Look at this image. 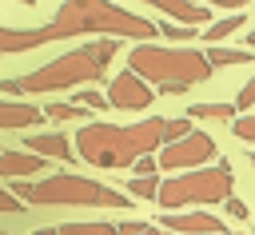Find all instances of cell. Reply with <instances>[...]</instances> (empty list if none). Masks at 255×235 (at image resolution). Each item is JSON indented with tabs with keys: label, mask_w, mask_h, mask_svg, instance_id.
I'll return each instance as SVG.
<instances>
[{
	"label": "cell",
	"mask_w": 255,
	"mask_h": 235,
	"mask_svg": "<svg viewBox=\"0 0 255 235\" xmlns=\"http://www.w3.org/2000/svg\"><path fill=\"white\" fill-rule=\"evenodd\" d=\"M56 235H120V227L92 219V223H64V227H56Z\"/></svg>",
	"instance_id": "cell-16"
},
{
	"label": "cell",
	"mask_w": 255,
	"mask_h": 235,
	"mask_svg": "<svg viewBox=\"0 0 255 235\" xmlns=\"http://www.w3.org/2000/svg\"><path fill=\"white\" fill-rule=\"evenodd\" d=\"M44 167H48V159H40V155H32V151H8V147H0V175L4 179H28V175H44Z\"/></svg>",
	"instance_id": "cell-10"
},
{
	"label": "cell",
	"mask_w": 255,
	"mask_h": 235,
	"mask_svg": "<svg viewBox=\"0 0 255 235\" xmlns=\"http://www.w3.org/2000/svg\"><path fill=\"white\" fill-rule=\"evenodd\" d=\"M24 151H32V155H40V159H64V163H72V159H76L72 139H68V135H60V131L28 135V147H24Z\"/></svg>",
	"instance_id": "cell-12"
},
{
	"label": "cell",
	"mask_w": 255,
	"mask_h": 235,
	"mask_svg": "<svg viewBox=\"0 0 255 235\" xmlns=\"http://www.w3.org/2000/svg\"><path fill=\"white\" fill-rule=\"evenodd\" d=\"M155 12L179 20V28H195V24H211V8L207 4H187V0H151Z\"/></svg>",
	"instance_id": "cell-11"
},
{
	"label": "cell",
	"mask_w": 255,
	"mask_h": 235,
	"mask_svg": "<svg viewBox=\"0 0 255 235\" xmlns=\"http://www.w3.org/2000/svg\"><path fill=\"white\" fill-rule=\"evenodd\" d=\"M8 191L20 203H40V207H116V211H124L131 203L124 191L96 183L88 175H76V171L44 175L36 183H8Z\"/></svg>",
	"instance_id": "cell-5"
},
{
	"label": "cell",
	"mask_w": 255,
	"mask_h": 235,
	"mask_svg": "<svg viewBox=\"0 0 255 235\" xmlns=\"http://www.w3.org/2000/svg\"><path fill=\"white\" fill-rule=\"evenodd\" d=\"M247 159H251V167H255V151H247Z\"/></svg>",
	"instance_id": "cell-30"
},
{
	"label": "cell",
	"mask_w": 255,
	"mask_h": 235,
	"mask_svg": "<svg viewBox=\"0 0 255 235\" xmlns=\"http://www.w3.org/2000/svg\"><path fill=\"white\" fill-rule=\"evenodd\" d=\"M112 108H120V112H147L151 108V100H155V92L139 80V76H131V72H120L112 84H108V96H104Z\"/></svg>",
	"instance_id": "cell-8"
},
{
	"label": "cell",
	"mask_w": 255,
	"mask_h": 235,
	"mask_svg": "<svg viewBox=\"0 0 255 235\" xmlns=\"http://www.w3.org/2000/svg\"><path fill=\"white\" fill-rule=\"evenodd\" d=\"M163 231H175V235H227L223 231V219L219 215H207V211L163 215Z\"/></svg>",
	"instance_id": "cell-9"
},
{
	"label": "cell",
	"mask_w": 255,
	"mask_h": 235,
	"mask_svg": "<svg viewBox=\"0 0 255 235\" xmlns=\"http://www.w3.org/2000/svg\"><path fill=\"white\" fill-rule=\"evenodd\" d=\"M231 131H235L243 143H255V116H235V119H231Z\"/></svg>",
	"instance_id": "cell-21"
},
{
	"label": "cell",
	"mask_w": 255,
	"mask_h": 235,
	"mask_svg": "<svg viewBox=\"0 0 255 235\" xmlns=\"http://www.w3.org/2000/svg\"><path fill=\"white\" fill-rule=\"evenodd\" d=\"M215 159V139L207 135V131H187L183 139H171V143H163L159 147V155H155V167H163V171H195V167H207Z\"/></svg>",
	"instance_id": "cell-7"
},
{
	"label": "cell",
	"mask_w": 255,
	"mask_h": 235,
	"mask_svg": "<svg viewBox=\"0 0 255 235\" xmlns=\"http://www.w3.org/2000/svg\"><path fill=\"white\" fill-rule=\"evenodd\" d=\"M16 211L24 215V203H20V199H16L8 187H0V215H16Z\"/></svg>",
	"instance_id": "cell-23"
},
{
	"label": "cell",
	"mask_w": 255,
	"mask_h": 235,
	"mask_svg": "<svg viewBox=\"0 0 255 235\" xmlns=\"http://www.w3.org/2000/svg\"><path fill=\"white\" fill-rule=\"evenodd\" d=\"M187 131H191V119H163V116L139 119V123H104V119H96V123H84L76 131L72 147L84 163L112 171V167H131L135 159L159 151L171 139H183Z\"/></svg>",
	"instance_id": "cell-1"
},
{
	"label": "cell",
	"mask_w": 255,
	"mask_h": 235,
	"mask_svg": "<svg viewBox=\"0 0 255 235\" xmlns=\"http://www.w3.org/2000/svg\"><path fill=\"white\" fill-rule=\"evenodd\" d=\"M235 108H255V76L239 88V96H235Z\"/></svg>",
	"instance_id": "cell-25"
},
{
	"label": "cell",
	"mask_w": 255,
	"mask_h": 235,
	"mask_svg": "<svg viewBox=\"0 0 255 235\" xmlns=\"http://www.w3.org/2000/svg\"><path fill=\"white\" fill-rule=\"evenodd\" d=\"M203 56H207L211 72H215V68H231V64H251V60H255L251 48H207Z\"/></svg>",
	"instance_id": "cell-14"
},
{
	"label": "cell",
	"mask_w": 255,
	"mask_h": 235,
	"mask_svg": "<svg viewBox=\"0 0 255 235\" xmlns=\"http://www.w3.org/2000/svg\"><path fill=\"white\" fill-rule=\"evenodd\" d=\"M155 191H159V179L155 175H135L128 183V199H155Z\"/></svg>",
	"instance_id": "cell-18"
},
{
	"label": "cell",
	"mask_w": 255,
	"mask_h": 235,
	"mask_svg": "<svg viewBox=\"0 0 255 235\" xmlns=\"http://www.w3.org/2000/svg\"><path fill=\"white\" fill-rule=\"evenodd\" d=\"M120 56L116 40H92L84 48H72L24 76H8L0 80V88L8 96H40V92H60V88H80V84H92L108 72V64Z\"/></svg>",
	"instance_id": "cell-3"
},
{
	"label": "cell",
	"mask_w": 255,
	"mask_h": 235,
	"mask_svg": "<svg viewBox=\"0 0 255 235\" xmlns=\"http://www.w3.org/2000/svg\"><path fill=\"white\" fill-rule=\"evenodd\" d=\"M76 108H84V112H96V108H108V100H104L100 92H88V88H84V92L76 96Z\"/></svg>",
	"instance_id": "cell-22"
},
{
	"label": "cell",
	"mask_w": 255,
	"mask_h": 235,
	"mask_svg": "<svg viewBox=\"0 0 255 235\" xmlns=\"http://www.w3.org/2000/svg\"><path fill=\"white\" fill-rule=\"evenodd\" d=\"M40 119H44L40 108L16 104V100H0V127H4V131H20V127H32V123H40Z\"/></svg>",
	"instance_id": "cell-13"
},
{
	"label": "cell",
	"mask_w": 255,
	"mask_h": 235,
	"mask_svg": "<svg viewBox=\"0 0 255 235\" xmlns=\"http://www.w3.org/2000/svg\"><path fill=\"white\" fill-rule=\"evenodd\" d=\"M131 167H135V175H155V155H143V159H135Z\"/></svg>",
	"instance_id": "cell-26"
},
{
	"label": "cell",
	"mask_w": 255,
	"mask_h": 235,
	"mask_svg": "<svg viewBox=\"0 0 255 235\" xmlns=\"http://www.w3.org/2000/svg\"><path fill=\"white\" fill-rule=\"evenodd\" d=\"M247 44H251V48H255V28H251V32H247Z\"/></svg>",
	"instance_id": "cell-29"
},
{
	"label": "cell",
	"mask_w": 255,
	"mask_h": 235,
	"mask_svg": "<svg viewBox=\"0 0 255 235\" xmlns=\"http://www.w3.org/2000/svg\"><path fill=\"white\" fill-rule=\"evenodd\" d=\"M235 187V171L231 163H207V167H195V171H179L171 179H159V191H155V203L163 211H183V207H211V203H223Z\"/></svg>",
	"instance_id": "cell-6"
},
{
	"label": "cell",
	"mask_w": 255,
	"mask_h": 235,
	"mask_svg": "<svg viewBox=\"0 0 255 235\" xmlns=\"http://www.w3.org/2000/svg\"><path fill=\"white\" fill-rule=\"evenodd\" d=\"M187 119H235V104H191Z\"/></svg>",
	"instance_id": "cell-17"
},
{
	"label": "cell",
	"mask_w": 255,
	"mask_h": 235,
	"mask_svg": "<svg viewBox=\"0 0 255 235\" xmlns=\"http://www.w3.org/2000/svg\"><path fill=\"white\" fill-rule=\"evenodd\" d=\"M40 116H48V119H88L84 108H76V104H48Z\"/></svg>",
	"instance_id": "cell-19"
},
{
	"label": "cell",
	"mask_w": 255,
	"mask_h": 235,
	"mask_svg": "<svg viewBox=\"0 0 255 235\" xmlns=\"http://www.w3.org/2000/svg\"><path fill=\"white\" fill-rule=\"evenodd\" d=\"M128 72L139 76L151 92L179 96L203 80H211V64L195 48H163V44H135L128 52Z\"/></svg>",
	"instance_id": "cell-4"
},
{
	"label": "cell",
	"mask_w": 255,
	"mask_h": 235,
	"mask_svg": "<svg viewBox=\"0 0 255 235\" xmlns=\"http://www.w3.org/2000/svg\"><path fill=\"white\" fill-rule=\"evenodd\" d=\"M155 32H159L163 40H175L179 48H183L187 40H195V28H179V24H155Z\"/></svg>",
	"instance_id": "cell-20"
},
{
	"label": "cell",
	"mask_w": 255,
	"mask_h": 235,
	"mask_svg": "<svg viewBox=\"0 0 255 235\" xmlns=\"http://www.w3.org/2000/svg\"><path fill=\"white\" fill-rule=\"evenodd\" d=\"M223 211H227L231 219H251L247 203H243V199H235V195H227V199H223Z\"/></svg>",
	"instance_id": "cell-24"
},
{
	"label": "cell",
	"mask_w": 255,
	"mask_h": 235,
	"mask_svg": "<svg viewBox=\"0 0 255 235\" xmlns=\"http://www.w3.org/2000/svg\"><path fill=\"white\" fill-rule=\"evenodd\" d=\"M243 24H247V20H243V16H239V12H235V16H223V20H215V24H207V28H203V36H207V44H211V48H215V44H219V40H227V36H231V32H239V28H243Z\"/></svg>",
	"instance_id": "cell-15"
},
{
	"label": "cell",
	"mask_w": 255,
	"mask_h": 235,
	"mask_svg": "<svg viewBox=\"0 0 255 235\" xmlns=\"http://www.w3.org/2000/svg\"><path fill=\"white\" fill-rule=\"evenodd\" d=\"M36 235H56V227H40V231H36Z\"/></svg>",
	"instance_id": "cell-28"
},
{
	"label": "cell",
	"mask_w": 255,
	"mask_h": 235,
	"mask_svg": "<svg viewBox=\"0 0 255 235\" xmlns=\"http://www.w3.org/2000/svg\"><path fill=\"white\" fill-rule=\"evenodd\" d=\"M139 235H175V231H163V227H143Z\"/></svg>",
	"instance_id": "cell-27"
},
{
	"label": "cell",
	"mask_w": 255,
	"mask_h": 235,
	"mask_svg": "<svg viewBox=\"0 0 255 235\" xmlns=\"http://www.w3.org/2000/svg\"><path fill=\"white\" fill-rule=\"evenodd\" d=\"M72 36H100V40H135L151 44L155 24L124 4H100V0H68L52 12L48 24L32 28V44H52V40H72Z\"/></svg>",
	"instance_id": "cell-2"
}]
</instances>
